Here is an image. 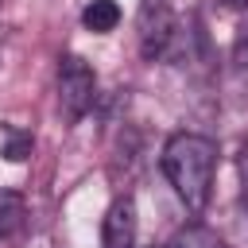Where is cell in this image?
<instances>
[{
	"label": "cell",
	"instance_id": "cell-3",
	"mask_svg": "<svg viewBox=\"0 0 248 248\" xmlns=\"http://www.w3.org/2000/svg\"><path fill=\"white\" fill-rule=\"evenodd\" d=\"M93 97H97V74L85 58L78 54H66L58 62V105L70 120L85 116L93 108Z\"/></svg>",
	"mask_w": 248,
	"mask_h": 248
},
{
	"label": "cell",
	"instance_id": "cell-11",
	"mask_svg": "<svg viewBox=\"0 0 248 248\" xmlns=\"http://www.w3.org/2000/svg\"><path fill=\"white\" fill-rule=\"evenodd\" d=\"M0 4H4V0H0Z\"/></svg>",
	"mask_w": 248,
	"mask_h": 248
},
{
	"label": "cell",
	"instance_id": "cell-7",
	"mask_svg": "<svg viewBox=\"0 0 248 248\" xmlns=\"http://www.w3.org/2000/svg\"><path fill=\"white\" fill-rule=\"evenodd\" d=\"M167 248H225V244H221V236H217L213 229H205V225H186L182 232H174V236L167 240Z\"/></svg>",
	"mask_w": 248,
	"mask_h": 248
},
{
	"label": "cell",
	"instance_id": "cell-2",
	"mask_svg": "<svg viewBox=\"0 0 248 248\" xmlns=\"http://www.w3.org/2000/svg\"><path fill=\"white\" fill-rule=\"evenodd\" d=\"M140 50L147 58H178L182 50V23L167 8V0H147L140 12Z\"/></svg>",
	"mask_w": 248,
	"mask_h": 248
},
{
	"label": "cell",
	"instance_id": "cell-4",
	"mask_svg": "<svg viewBox=\"0 0 248 248\" xmlns=\"http://www.w3.org/2000/svg\"><path fill=\"white\" fill-rule=\"evenodd\" d=\"M140 236V221H136V202L132 198H116L105 213L101 225V244L105 248H136Z\"/></svg>",
	"mask_w": 248,
	"mask_h": 248
},
{
	"label": "cell",
	"instance_id": "cell-1",
	"mask_svg": "<svg viewBox=\"0 0 248 248\" xmlns=\"http://www.w3.org/2000/svg\"><path fill=\"white\" fill-rule=\"evenodd\" d=\"M163 174L174 186L178 202L194 213L209 205L213 174H217V143L198 132H178L163 147Z\"/></svg>",
	"mask_w": 248,
	"mask_h": 248
},
{
	"label": "cell",
	"instance_id": "cell-10",
	"mask_svg": "<svg viewBox=\"0 0 248 248\" xmlns=\"http://www.w3.org/2000/svg\"><path fill=\"white\" fill-rule=\"evenodd\" d=\"M229 8H248V0H225Z\"/></svg>",
	"mask_w": 248,
	"mask_h": 248
},
{
	"label": "cell",
	"instance_id": "cell-8",
	"mask_svg": "<svg viewBox=\"0 0 248 248\" xmlns=\"http://www.w3.org/2000/svg\"><path fill=\"white\" fill-rule=\"evenodd\" d=\"M31 147H35L31 132H23V128H12V132H8V140H4V159L19 163V159H27V155H31Z\"/></svg>",
	"mask_w": 248,
	"mask_h": 248
},
{
	"label": "cell",
	"instance_id": "cell-6",
	"mask_svg": "<svg viewBox=\"0 0 248 248\" xmlns=\"http://www.w3.org/2000/svg\"><path fill=\"white\" fill-rule=\"evenodd\" d=\"M27 217V205H23V194L19 190H0V240L12 236Z\"/></svg>",
	"mask_w": 248,
	"mask_h": 248
},
{
	"label": "cell",
	"instance_id": "cell-5",
	"mask_svg": "<svg viewBox=\"0 0 248 248\" xmlns=\"http://www.w3.org/2000/svg\"><path fill=\"white\" fill-rule=\"evenodd\" d=\"M116 23H120L116 0H89L85 12H81V27L93 31V35H108V31H116Z\"/></svg>",
	"mask_w": 248,
	"mask_h": 248
},
{
	"label": "cell",
	"instance_id": "cell-9",
	"mask_svg": "<svg viewBox=\"0 0 248 248\" xmlns=\"http://www.w3.org/2000/svg\"><path fill=\"white\" fill-rule=\"evenodd\" d=\"M236 62H240V70L248 74V43H240V50H236Z\"/></svg>",
	"mask_w": 248,
	"mask_h": 248
}]
</instances>
